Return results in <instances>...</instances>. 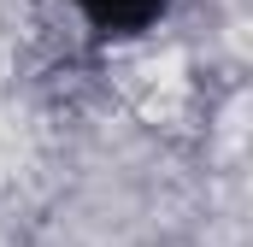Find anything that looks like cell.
<instances>
[{
  "mask_svg": "<svg viewBox=\"0 0 253 247\" xmlns=\"http://www.w3.org/2000/svg\"><path fill=\"white\" fill-rule=\"evenodd\" d=\"M112 82H118V94L141 118H171L189 100V65H183V53L171 41H141V47L118 53V77Z\"/></svg>",
  "mask_w": 253,
  "mask_h": 247,
  "instance_id": "obj_1",
  "label": "cell"
}]
</instances>
